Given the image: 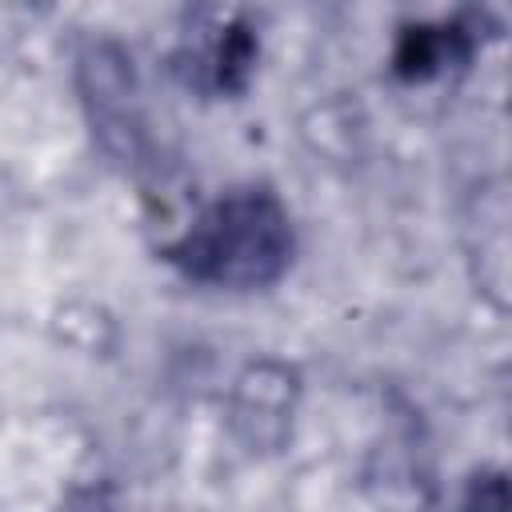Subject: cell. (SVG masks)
<instances>
[{"label": "cell", "mask_w": 512, "mask_h": 512, "mask_svg": "<svg viewBox=\"0 0 512 512\" xmlns=\"http://www.w3.org/2000/svg\"><path fill=\"white\" fill-rule=\"evenodd\" d=\"M292 216L272 188H236L168 244V264L212 288H264L292 264Z\"/></svg>", "instance_id": "obj_1"}, {"label": "cell", "mask_w": 512, "mask_h": 512, "mask_svg": "<svg viewBox=\"0 0 512 512\" xmlns=\"http://www.w3.org/2000/svg\"><path fill=\"white\" fill-rule=\"evenodd\" d=\"M472 32L464 24H420V28H408L400 36V48H396V72L404 80H428L436 72H444L448 64H464L472 56Z\"/></svg>", "instance_id": "obj_2"}]
</instances>
